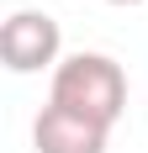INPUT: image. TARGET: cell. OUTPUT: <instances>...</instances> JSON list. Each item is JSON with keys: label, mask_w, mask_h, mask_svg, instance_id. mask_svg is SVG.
Segmentation results:
<instances>
[{"label": "cell", "mask_w": 148, "mask_h": 153, "mask_svg": "<svg viewBox=\"0 0 148 153\" xmlns=\"http://www.w3.org/2000/svg\"><path fill=\"white\" fill-rule=\"evenodd\" d=\"M48 106H64V111L85 116V122H101V127H117V116L127 111V74L106 53H69L53 69Z\"/></svg>", "instance_id": "cell-1"}, {"label": "cell", "mask_w": 148, "mask_h": 153, "mask_svg": "<svg viewBox=\"0 0 148 153\" xmlns=\"http://www.w3.org/2000/svg\"><path fill=\"white\" fill-rule=\"evenodd\" d=\"M58 48L64 32L48 11H11L5 27H0V58L11 74H37V69H58Z\"/></svg>", "instance_id": "cell-2"}, {"label": "cell", "mask_w": 148, "mask_h": 153, "mask_svg": "<svg viewBox=\"0 0 148 153\" xmlns=\"http://www.w3.org/2000/svg\"><path fill=\"white\" fill-rule=\"evenodd\" d=\"M106 137H111V127L85 122L64 106H43L37 122H32V148L37 153H106Z\"/></svg>", "instance_id": "cell-3"}, {"label": "cell", "mask_w": 148, "mask_h": 153, "mask_svg": "<svg viewBox=\"0 0 148 153\" xmlns=\"http://www.w3.org/2000/svg\"><path fill=\"white\" fill-rule=\"evenodd\" d=\"M106 5H143V0H106Z\"/></svg>", "instance_id": "cell-4"}]
</instances>
